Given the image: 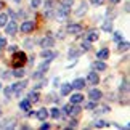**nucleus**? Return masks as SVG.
Here are the masks:
<instances>
[{
    "label": "nucleus",
    "mask_w": 130,
    "mask_h": 130,
    "mask_svg": "<svg viewBox=\"0 0 130 130\" xmlns=\"http://www.w3.org/2000/svg\"><path fill=\"white\" fill-rule=\"evenodd\" d=\"M24 63H26V55H24L23 52H14L13 59H11L13 68H19V66H23Z\"/></svg>",
    "instance_id": "1"
},
{
    "label": "nucleus",
    "mask_w": 130,
    "mask_h": 130,
    "mask_svg": "<svg viewBox=\"0 0 130 130\" xmlns=\"http://www.w3.org/2000/svg\"><path fill=\"white\" fill-rule=\"evenodd\" d=\"M69 11H71V7H66V5H63V7H58L56 14H55V16H56L58 21H66Z\"/></svg>",
    "instance_id": "2"
},
{
    "label": "nucleus",
    "mask_w": 130,
    "mask_h": 130,
    "mask_svg": "<svg viewBox=\"0 0 130 130\" xmlns=\"http://www.w3.org/2000/svg\"><path fill=\"white\" fill-rule=\"evenodd\" d=\"M26 85H27V82H26V80L16 82L14 85H11V88H13V93L16 95V96H19V95H21V92H23L24 88H26Z\"/></svg>",
    "instance_id": "3"
},
{
    "label": "nucleus",
    "mask_w": 130,
    "mask_h": 130,
    "mask_svg": "<svg viewBox=\"0 0 130 130\" xmlns=\"http://www.w3.org/2000/svg\"><path fill=\"white\" fill-rule=\"evenodd\" d=\"M53 45H55V39L52 36H47V37H43L40 40V47L42 48H50V47H53Z\"/></svg>",
    "instance_id": "4"
},
{
    "label": "nucleus",
    "mask_w": 130,
    "mask_h": 130,
    "mask_svg": "<svg viewBox=\"0 0 130 130\" xmlns=\"http://www.w3.org/2000/svg\"><path fill=\"white\" fill-rule=\"evenodd\" d=\"M88 96L92 101H100L103 96V93H101V90H98V88H92L90 90V93H88Z\"/></svg>",
    "instance_id": "5"
},
{
    "label": "nucleus",
    "mask_w": 130,
    "mask_h": 130,
    "mask_svg": "<svg viewBox=\"0 0 130 130\" xmlns=\"http://www.w3.org/2000/svg\"><path fill=\"white\" fill-rule=\"evenodd\" d=\"M56 56H58L56 52H52V50H48V48H43V52H42V58H43V59H47V61H52V59L56 58Z\"/></svg>",
    "instance_id": "6"
},
{
    "label": "nucleus",
    "mask_w": 130,
    "mask_h": 130,
    "mask_svg": "<svg viewBox=\"0 0 130 130\" xmlns=\"http://www.w3.org/2000/svg\"><path fill=\"white\" fill-rule=\"evenodd\" d=\"M16 29H18V26H16V23H14V21L5 24V31H7L8 36H14V34H16Z\"/></svg>",
    "instance_id": "7"
},
{
    "label": "nucleus",
    "mask_w": 130,
    "mask_h": 130,
    "mask_svg": "<svg viewBox=\"0 0 130 130\" xmlns=\"http://www.w3.org/2000/svg\"><path fill=\"white\" fill-rule=\"evenodd\" d=\"M87 82H88V84H92V85H96V84L100 82L98 74L95 72V71H90V72H88V76H87Z\"/></svg>",
    "instance_id": "8"
},
{
    "label": "nucleus",
    "mask_w": 130,
    "mask_h": 130,
    "mask_svg": "<svg viewBox=\"0 0 130 130\" xmlns=\"http://www.w3.org/2000/svg\"><path fill=\"white\" fill-rule=\"evenodd\" d=\"M92 69L93 71H106V64L103 63V59H98V61L92 63Z\"/></svg>",
    "instance_id": "9"
},
{
    "label": "nucleus",
    "mask_w": 130,
    "mask_h": 130,
    "mask_svg": "<svg viewBox=\"0 0 130 130\" xmlns=\"http://www.w3.org/2000/svg\"><path fill=\"white\" fill-rule=\"evenodd\" d=\"M32 31H34V23L32 21H26V23L21 24V32L29 34V32H32Z\"/></svg>",
    "instance_id": "10"
},
{
    "label": "nucleus",
    "mask_w": 130,
    "mask_h": 130,
    "mask_svg": "<svg viewBox=\"0 0 130 130\" xmlns=\"http://www.w3.org/2000/svg\"><path fill=\"white\" fill-rule=\"evenodd\" d=\"M68 32H71V34H80L82 32V26H80V24H69V26H68Z\"/></svg>",
    "instance_id": "11"
},
{
    "label": "nucleus",
    "mask_w": 130,
    "mask_h": 130,
    "mask_svg": "<svg viewBox=\"0 0 130 130\" xmlns=\"http://www.w3.org/2000/svg\"><path fill=\"white\" fill-rule=\"evenodd\" d=\"M71 87L76 88V90H82L84 87H85V80H84V79H76V80L71 84Z\"/></svg>",
    "instance_id": "12"
},
{
    "label": "nucleus",
    "mask_w": 130,
    "mask_h": 130,
    "mask_svg": "<svg viewBox=\"0 0 130 130\" xmlns=\"http://www.w3.org/2000/svg\"><path fill=\"white\" fill-rule=\"evenodd\" d=\"M14 119H8V121H2L0 122V128H13L14 127Z\"/></svg>",
    "instance_id": "13"
},
{
    "label": "nucleus",
    "mask_w": 130,
    "mask_h": 130,
    "mask_svg": "<svg viewBox=\"0 0 130 130\" xmlns=\"http://www.w3.org/2000/svg\"><path fill=\"white\" fill-rule=\"evenodd\" d=\"M82 101H84V95H80V93L71 95V103L72 104H79V103H82Z\"/></svg>",
    "instance_id": "14"
},
{
    "label": "nucleus",
    "mask_w": 130,
    "mask_h": 130,
    "mask_svg": "<svg viewBox=\"0 0 130 130\" xmlns=\"http://www.w3.org/2000/svg\"><path fill=\"white\" fill-rule=\"evenodd\" d=\"M36 116L39 117V121H47V117H48V111H47V109H45V108H42V109H39V112L36 114Z\"/></svg>",
    "instance_id": "15"
},
{
    "label": "nucleus",
    "mask_w": 130,
    "mask_h": 130,
    "mask_svg": "<svg viewBox=\"0 0 130 130\" xmlns=\"http://www.w3.org/2000/svg\"><path fill=\"white\" fill-rule=\"evenodd\" d=\"M27 101H29V103H37V101H39V93L36 92V90L27 93Z\"/></svg>",
    "instance_id": "16"
},
{
    "label": "nucleus",
    "mask_w": 130,
    "mask_h": 130,
    "mask_svg": "<svg viewBox=\"0 0 130 130\" xmlns=\"http://www.w3.org/2000/svg\"><path fill=\"white\" fill-rule=\"evenodd\" d=\"M108 56H109V50H108V48H101V50L96 53V58H98V59H106Z\"/></svg>",
    "instance_id": "17"
},
{
    "label": "nucleus",
    "mask_w": 130,
    "mask_h": 130,
    "mask_svg": "<svg viewBox=\"0 0 130 130\" xmlns=\"http://www.w3.org/2000/svg\"><path fill=\"white\" fill-rule=\"evenodd\" d=\"M71 90H72L71 84H63V85H61V95H63V96H66V95H69Z\"/></svg>",
    "instance_id": "18"
},
{
    "label": "nucleus",
    "mask_w": 130,
    "mask_h": 130,
    "mask_svg": "<svg viewBox=\"0 0 130 130\" xmlns=\"http://www.w3.org/2000/svg\"><path fill=\"white\" fill-rule=\"evenodd\" d=\"M87 40H88V42H95V40H98V32H96V31H90V32H88V36H87Z\"/></svg>",
    "instance_id": "19"
},
{
    "label": "nucleus",
    "mask_w": 130,
    "mask_h": 130,
    "mask_svg": "<svg viewBox=\"0 0 130 130\" xmlns=\"http://www.w3.org/2000/svg\"><path fill=\"white\" fill-rule=\"evenodd\" d=\"M85 11H87V3H85V2H82V3H80V8H79L77 11H76V14H77V16H82V14L85 13Z\"/></svg>",
    "instance_id": "20"
},
{
    "label": "nucleus",
    "mask_w": 130,
    "mask_h": 130,
    "mask_svg": "<svg viewBox=\"0 0 130 130\" xmlns=\"http://www.w3.org/2000/svg\"><path fill=\"white\" fill-rule=\"evenodd\" d=\"M16 71H13L11 72V76H14V77H24V69H21V68H14Z\"/></svg>",
    "instance_id": "21"
},
{
    "label": "nucleus",
    "mask_w": 130,
    "mask_h": 130,
    "mask_svg": "<svg viewBox=\"0 0 130 130\" xmlns=\"http://www.w3.org/2000/svg\"><path fill=\"white\" fill-rule=\"evenodd\" d=\"M103 31L104 32H111L112 31V21H109V19H108V21L103 24Z\"/></svg>",
    "instance_id": "22"
},
{
    "label": "nucleus",
    "mask_w": 130,
    "mask_h": 130,
    "mask_svg": "<svg viewBox=\"0 0 130 130\" xmlns=\"http://www.w3.org/2000/svg\"><path fill=\"white\" fill-rule=\"evenodd\" d=\"M29 106H31V103H29L27 100H23V101L19 103V109H23V111H27Z\"/></svg>",
    "instance_id": "23"
},
{
    "label": "nucleus",
    "mask_w": 130,
    "mask_h": 130,
    "mask_svg": "<svg viewBox=\"0 0 130 130\" xmlns=\"http://www.w3.org/2000/svg\"><path fill=\"white\" fill-rule=\"evenodd\" d=\"M50 114H52L53 119H59V116H61V111H59L58 108H53L52 111H50Z\"/></svg>",
    "instance_id": "24"
},
{
    "label": "nucleus",
    "mask_w": 130,
    "mask_h": 130,
    "mask_svg": "<svg viewBox=\"0 0 130 130\" xmlns=\"http://www.w3.org/2000/svg\"><path fill=\"white\" fill-rule=\"evenodd\" d=\"M79 55H80V50H76V48L69 50V58H77Z\"/></svg>",
    "instance_id": "25"
},
{
    "label": "nucleus",
    "mask_w": 130,
    "mask_h": 130,
    "mask_svg": "<svg viewBox=\"0 0 130 130\" xmlns=\"http://www.w3.org/2000/svg\"><path fill=\"white\" fill-rule=\"evenodd\" d=\"M7 23H8V14L2 13V14H0V26H5Z\"/></svg>",
    "instance_id": "26"
},
{
    "label": "nucleus",
    "mask_w": 130,
    "mask_h": 130,
    "mask_svg": "<svg viewBox=\"0 0 130 130\" xmlns=\"http://www.w3.org/2000/svg\"><path fill=\"white\" fill-rule=\"evenodd\" d=\"M127 48H128V42L119 40V45H117V50H119V52H122V50H127Z\"/></svg>",
    "instance_id": "27"
},
{
    "label": "nucleus",
    "mask_w": 130,
    "mask_h": 130,
    "mask_svg": "<svg viewBox=\"0 0 130 130\" xmlns=\"http://www.w3.org/2000/svg\"><path fill=\"white\" fill-rule=\"evenodd\" d=\"M55 0H45V10H53L55 7Z\"/></svg>",
    "instance_id": "28"
},
{
    "label": "nucleus",
    "mask_w": 130,
    "mask_h": 130,
    "mask_svg": "<svg viewBox=\"0 0 130 130\" xmlns=\"http://www.w3.org/2000/svg\"><path fill=\"white\" fill-rule=\"evenodd\" d=\"M80 112V108L79 106H71L69 108V114H74V116H76V114H79Z\"/></svg>",
    "instance_id": "29"
},
{
    "label": "nucleus",
    "mask_w": 130,
    "mask_h": 130,
    "mask_svg": "<svg viewBox=\"0 0 130 130\" xmlns=\"http://www.w3.org/2000/svg\"><path fill=\"white\" fill-rule=\"evenodd\" d=\"M108 125H109V122H106V121H98V122H95V127H98V128L108 127Z\"/></svg>",
    "instance_id": "30"
},
{
    "label": "nucleus",
    "mask_w": 130,
    "mask_h": 130,
    "mask_svg": "<svg viewBox=\"0 0 130 130\" xmlns=\"http://www.w3.org/2000/svg\"><path fill=\"white\" fill-rule=\"evenodd\" d=\"M3 93H5V96H7V98H11V95H13V88H11V87H7V88L3 90Z\"/></svg>",
    "instance_id": "31"
},
{
    "label": "nucleus",
    "mask_w": 130,
    "mask_h": 130,
    "mask_svg": "<svg viewBox=\"0 0 130 130\" xmlns=\"http://www.w3.org/2000/svg\"><path fill=\"white\" fill-rule=\"evenodd\" d=\"M82 50H84V52H88V50H90V42L88 40H84L82 42Z\"/></svg>",
    "instance_id": "32"
},
{
    "label": "nucleus",
    "mask_w": 130,
    "mask_h": 130,
    "mask_svg": "<svg viewBox=\"0 0 130 130\" xmlns=\"http://www.w3.org/2000/svg\"><path fill=\"white\" fill-rule=\"evenodd\" d=\"M40 3H42V0H31V7L32 8H39Z\"/></svg>",
    "instance_id": "33"
},
{
    "label": "nucleus",
    "mask_w": 130,
    "mask_h": 130,
    "mask_svg": "<svg viewBox=\"0 0 130 130\" xmlns=\"http://www.w3.org/2000/svg\"><path fill=\"white\" fill-rule=\"evenodd\" d=\"M43 74H45V72H43V71H40V69H39L37 72H34V74H32V79H39V77H42Z\"/></svg>",
    "instance_id": "34"
},
{
    "label": "nucleus",
    "mask_w": 130,
    "mask_h": 130,
    "mask_svg": "<svg viewBox=\"0 0 130 130\" xmlns=\"http://www.w3.org/2000/svg\"><path fill=\"white\" fill-rule=\"evenodd\" d=\"M108 111H109V108H108V106H101V108H98L96 114H103V112H108Z\"/></svg>",
    "instance_id": "35"
},
{
    "label": "nucleus",
    "mask_w": 130,
    "mask_h": 130,
    "mask_svg": "<svg viewBox=\"0 0 130 130\" xmlns=\"http://www.w3.org/2000/svg\"><path fill=\"white\" fill-rule=\"evenodd\" d=\"M24 47H26V48H32L34 47V42L31 40V39H27V40L24 42Z\"/></svg>",
    "instance_id": "36"
},
{
    "label": "nucleus",
    "mask_w": 130,
    "mask_h": 130,
    "mask_svg": "<svg viewBox=\"0 0 130 130\" xmlns=\"http://www.w3.org/2000/svg\"><path fill=\"white\" fill-rule=\"evenodd\" d=\"M7 47V39H3V37H0V50Z\"/></svg>",
    "instance_id": "37"
},
{
    "label": "nucleus",
    "mask_w": 130,
    "mask_h": 130,
    "mask_svg": "<svg viewBox=\"0 0 130 130\" xmlns=\"http://www.w3.org/2000/svg\"><path fill=\"white\" fill-rule=\"evenodd\" d=\"M95 106H96V104H95V101H90V103H88V104H87V106H85V108H87V109H88V111H92V109H93V108H95Z\"/></svg>",
    "instance_id": "38"
},
{
    "label": "nucleus",
    "mask_w": 130,
    "mask_h": 130,
    "mask_svg": "<svg viewBox=\"0 0 130 130\" xmlns=\"http://www.w3.org/2000/svg\"><path fill=\"white\" fill-rule=\"evenodd\" d=\"M74 0H63V5H66V7H72Z\"/></svg>",
    "instance_id": "39"
},
{
    "label": "nucleus",
    "mask_w": 130,
    "mask_h": 130,
    "mask_svg": "<svg viewBox=\"0 0 130 130\" xmlns=\"http://www.w3.org/2000/svg\"><path fill=\"white\" fill-rule=\"evenodd\" d=\"M92 3H93V5H103L104 0H92Z\"/></svg>",
    "instance_id": "40"
},
{
    "label": "nucleus",
    "mask_w": 130,
    "mask_h": 130,
    "mask_svg": "<svg viewBox=\"0 0 130 130\" xmlns=\"http://www.w3.org/2000/svg\"><path fill=\"white\" fill-rule=\"evenodd\" d=\"M114 40H116V42L121 40V34H119V32H114Z\"/></svg>",
    "instance_id": "41"
},
{
    "label": "nucleus",
    "mask_w": 130,
    "mask_h": 130,
    "mask_svg": "<svg viewBox=\"0 0 130 130\" xmlns=\"http://www.w3.org/2000/svg\"><path fill=\"white\" fill-rule=\"evenodd\" d=\"M76 122H77L76 119H71V122H69V127H76V125H77Z\"/></svg>",
    "instance_id": "42"
},
{
    "label": "nucleus",
    "mask_w": 130,
    "mask_h": 130,
    "mask_svg": "<svg viewBox=\"0 0 130 130\" xmlns=\"http://www.w3.org/2000/svg\"><path fill=\"white\" fill-rule=\"evenodd\" d=\"M53 85H55V87H58V85H59V79H58V77H56V79H53Z\"/></svg>",
    "instance_id": "43"
},
{
    "label": "nucleus",
    "mask_w": 130,
    "mask_h": 130,
    "mask_svg": "<svg viewBox=\"0 0 130 130\" xmlns=\"http://www.w3.org/2000/svg\"><path fill=\"white\" fill-rule=\"evenodd\" d=\"M10 76H11V72H3V74H2V77H3V79H8Z\"/></svg>",
    "instance_id": "44"
},
{
    "label": "nucleus",
    "mask_w": 130,
    "mask_h": 130,
    "mask_svg": "<svg viewBox=\"0 0 130 130\" xmlns=\"http://www.w3.org/2000/svg\"><path fill=\"white\" fill-rule=\"evenodd\" d=\"M8 14H10L11 18H16V13H14V11H11V10H8Z\"/></svg>",
    "instance_id": "45"
},
{
    "label": "nucleus",
    "mask_w": 130,
    "mask_h": 130,
    "mask_svg": "<svg viewBox=\"0 0 130 130\" xmlns=\"http://www.w3.org/2000/svg\"><path fill=\"white\" fill-rule=\"evenodd\" d=\"M42 130H45V128H50V125H48V124H42V127H40Z\"/></svg>",
    "instance_id": "46"
},
{
    "label": "nucleus",
    "mask_w": 130,
    "mask_h": 130,
    "mask_svg": "<svg viewBox=\"0 0 130 130\" xmlns=\"http://www.w3.org/2000/svg\"><path fill=\"white\" fill-rule=\"evenodd\" d=\"M109 2H111V3H119L121 0H109Z\"/></svg>",
    "instance_id": "47"
},
{
    "label": "nucleus",
    "mask_w": 130,
    "mask_h": 130,
    "mask_svg": "<svg viewBox=\"0 0 130 130\" xmlns=\"http://www.w3.org/2000/svg\"><path fill=\"white\" fill-rule=\"evenodd\" d=\"M3 8V2H0V10H2Z\"/></svg>",
    "instance_id": "48"
},
{
    "label": "nucleus",
    "mask_w": 130,
    "mask_h": 130,
    "mask_svg": "<svg viewBox=\"0 0 130 130\" xmlns=\"http://www.w3.org/2000/svg\"><path fill=\"white\" fill-rule=\"evenodd\" d=\"M14 2H16V3H21V0H14Z\"/></svg>",
    "instance_id": "49"
},
{
    "label": "nucleus",
    "mask_w": 130,
    "mask_h": 130,
    "mask_svg": "<svg viewBox=\"0 0 130 130\" xmlns=\"http://www.w3.org/2000/svg\"><path fill=\"white\" fill-rule=\"evenodd\" d=\"M0 88H2V84H0Z\"/></svg>",
    "instance_id": "50"
}]
</instances>
